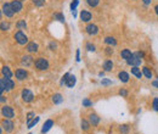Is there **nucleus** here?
Segmentation results:
<instances>
[{
  "label": "nucleus",
  "mask_w": 158,
  "mask_h": 134,
  "mask_svg": "<svg viewBox=\"0 0 158 134\" xmlns=\"http://www.w3.org/2000/svg\"><path fill=\"white\" fill-rule=\"evenodd\" d=\"M154 12H156V15L158 16V4H157V5L154 6Z\"/></svg>",
  "instance_id": "09e8293b"
},
{
  "label": "nucleus",
  "mask_w": 158,
  "mask_h": 134,
  "mask_svg": "<svg viewBox=\"0 0 158 134\" xmlns=\"http://www.w3.org/2000/svg\"><path fill=\"white\" fill-rule=\"evenodd\" d=\"M131 75H133V76H135L136 78H141V77L143 76V73L141 72V70L139 69L137 66H134V67H131Z\"/></svg>",
  "instance_id": "aec40b11"
},
{
  "label": "nucleus",
  "mask_w": 158,
  "mask_h": 134,
  "mask_svg": "<svg viewBox=\"0 0 158 134\" xmlns=\"http://www.w3.org/2000/svg\"><path fill=\"white\" fill-rule=\"evenodd\" d=\"M118 78H119V81L120 82H123V83H127V82H129V73L128 72H125V71H120L119 73H118Z\"/></svg>",
  "instance_id": "a211bd4d"
},
{
  "label": "nucleus",
  "mask_w": 158,
  "mask_h": 134,
  "mask_svg": "<svg viewBox=\"0 0 158 134\" xmlns=\"http://www.w3.org/2000/svg\"><path fill=\"white\" fill-rule=\"evenodd\" d=\"M90 122H89V119H82V129L83 130H89V128H90Z\"/></svg>",
  "instance_id": "bb28decb"
},
{
  "label": "nucleus",
  "mask_w": 158,
  "mask_h": 134,
  "mask_svg": "<svg viewBox=\"0 0 158 134\" xmlns=\"http://www.w3.org/2000/svg\"><path fill=\"white\" fill-rule=\"evenodd\" d=\"M105 43L107 45H110V46H116L117 45V40H116L114 37H106L105 38Z\"/></svg>",
  "instance_id": "5701e85b"
},
{
  "label": "nucleus",
  "mask_w": 158,
  "mask_h": 134,
  "mask_svg": "<svg viewBox=\"0 0 158 134\" xmlns=\"http://www.w3.org/2000/svg\"><path fill=\"white\" fill-rule=\"evenodd\" d=\"M14 38H15L16 43L20 44V45H27V44H28V37H27V35L25 34V32H22V31H17V32L15 33Z\"/></svg>",
  "instance_id": "f03ea898"
},
{
  "label": "nucleus",
  "mask_w": 158,
  "mask_h": 134,
  "mask_svg": "<svg viewBox=\"0 0 158 134\" xmlns=\"http://www.w3.org/2000/svg\"><path fill=\"white\" fill-rule=\"evenodd\" d=\"M141 2H142V4H143L145 6H148V5H151L152 0H141Z\"/></svg>",
  "instance_id": "c03bdc74"
},
{
  "label": "nucleus",
  "mask_w": 158,
  "mask_h": 134,
  "mask_svg": "<svg viewBox=\"0 0 158 134\" xmlns=\"http://www.w3.org/2000/svg\"><path fill=\"white\" fill-rule=\"evenodd\" d=\"M142 73H143V76H145L146 78H148V79H151V78L153 77V73H152V71L148 69L147 66L142 67Z\"/></svg>",
  "instance_id": "4be33fe9"
},
{
  "label": "nucleus",
  "mask_w": 158,
  "mask_h": 134,
  "mask_svg": "<svg viewBox=\"0 0 158 134\" xmlns=\"http://www.w3.org/2000/svg\"><path fill=\"white\" fill-rule=\"evenodd\" d=\"M63 101V98H62V95L61 94H54V96H52V102L54 104H56V105H58V104H61Z\"/></svg>",
  "instance_id": "393cba45"
},
{
  "label": "nucleus",
  "mask_w": 158,
  "mask_h": 134,
  "mask_svg": "<svg viewBox=\"0 0 158 134\" xmlns=\"http://www.w3.org/2000/svg\"><path fill=\"white\" fill-rule=\"evenodd\" d=\"M75 82H77L75 77H74V76H69L68 79H67V82H66V85H67L68 88H73V87L75 85Z\"/></svg>",
  "instance_id": "b1692460"
},
{
  "label": "nucleus",
  "mask_w": 158,
  "mask_h": 134,
  "mask_svg": "<svg viewBox=\"0 0 158 134\" xmlns=\"http://www.w3.org/2000/svg\"><path fill=\"white\" fill-rule=\"evenodd\" d=\"M38 44L34 43V42H29L27 45H26V50L28 52H38Z\"/></svg>",
  "instance_id": "2eb2a0df"
},
{
  "label": "nucleus",
  "mask_w": 158,
  "mask_h": 134,
  "mask_svg": "<svg viewBox=\"0 0 158 134\" xmlns=\"http://www.w3.org/2000/svg\"><path fill=\"white\" fill-rule=\"evenodd\" d=\"M2 127L5 129V132L11 133V132L14 130V128H15V124H14V122H12L11 118H5V119H3V122H2Z\"/></svg>",
  "instance_id": "0eeeda50"
},
{
  "label": "nucleus",
  "mask_w": 158,
  "mask_h": 134,
  "mask_svg": "<svg viewBox=\"0 0 158 134\" xmlns=\"http://www.w3.org/2000/svg\"><path fill=\"white\" fill-rule=\"evenodd\" d=\"M102 67H104V70H105L106 72H111V71L113 70V62H112V60H108V59H107V60L104 62Z\"/></svg>",
  "instance_id": "f3484780"
},
{
  "label": "nucleus",
  "mask_w": 158,
  "mask_h": 134,
  "mask_svg": "<svg viewBox=\"0 0 158 134\" xmlns=\"http://www.w3.org/2000/svg\"><path fill=\"white\" fill-rule=\"evenodd\" d=\"M34 66L38 71H46L49 69V61L45 57H38L34 61Z\"/></svg>",
  "instance_id": "f257e3e1"
},
{
  "label": "nucleus",
  "mask_w": 158,
  "mask_h": 134,
  "mask_svg": "<svg viewBox=\"0 0 158 134\" xmlns=\"http://www.w3.org/2000/svg\"><path fill=\"white\" fill-rule=\"evenodd\" d=\"M2 73H3V77H6V78H11V77L14 76V73H12V71L10 70L9 66H3Z\"/></svg>",
  "instance_id": "dca6fc26"
},
{
  "label": "nucleus",
  "mask_w": 158,
  "mask_h": 134,
  "mask_svg": "<svg viewBox=\"0 0 158 134\" xmlns=\"http://www.w3.org/2000/svg\"><path fill=\"white\" fill-rule=\"evenodd\" d=\"M152 107L154 111H158V98H154L152 101Z\"/></svg>",
  "instance_id": "c9c22d12"
},
{
  "label": "nucleus",
  "mask_w": 158,
  "mask_h": 134,
  "mask_svg": "<svg viewBox=\"0 0 158 134\" xmlns=\"http://www.w3.org/2000/svg\"><path fill=\"white\" fill-rule=\"evenodd\" d=\"M20 2H22V3H23V2H25V0H20Z\"/></svg>",
  "instance_id": "3c124183"
},
{
  "label": "nucleus",
  "mask_w": 158,
  "mask_h": 134,
  "mask_svg": "<svg viewBox=\"0 0 158 134\" xmlns=\"http://www.w3.org/2000/svg\"><path fill=\"white\" fill-rule=\"evenodd\" d=\"M51 127H54V121H52V119H48V121L44 123L43 128H41V133H46V132H49V130L51 129Z\"/></svg>",
  "instance_id": "6ab92c4d"
},
{
  "label": "nucleus",
  "mask_w": 158,
  "mask_h": 134,
  "mask_svg": "<svg viewBox=\"0 0 158 134\" xmlns=\"http://www.w3.org/2000/svg\"><path fill=\"white\" fill-rule=\"evenodd\" d=\"M32 119H34V112H28L27 113V123H29Z\"/></svg>",
  "instance_id": "4c0bfd02"
},
{
  "label": "nucleus",
  "mask_w": 158,
  "mask_h": 134,
  "mask_svg": "<svg viewBox=\"0 0 158 134\" xmlns=\"http://www.w3.org/2000/svg\"><path fill=\"white\" fill-rule=\"evenodd\" d=\"M2 14L5 15L6 17H9V18H11V17L15 15V11H14V9H12V6H11V3H4V4H3Z\"/></svg>",
  "instance_id": "7ed1b4c3"
},
{
  "label": "nucleus",
  "mask_w": 158,
  "mask_h": 134,
  "mask_svg": "<svg viewBox=\"0 0 158 134\" xmlns=\"http://www.w3.org/2000/svg\"><path fill=\"white\" fill-rule=\"evenodd\" d=\"M85 2L90 8H96L99 5V3H100V0H85Z\"/></svg>",
  "instance_id": "c85d7f7f"
},
{
  "label": "nucleus",
  "mask_w": 158,
  "mask_h": 134,
  "mask_svg": "<svg viewBox=\"0 0 158 134\" xmlns=\"http://www.w3.org/2000/svg\"><path fill=\"white\" fill-rule=\"evenodd\" d=\"M0 27H2V31H9L10 27H11V25H10L9 22H6V21H2V25H0Z\"/></svg>",
  "instance_id": "c756f323"
},
{
  "label": "nucleus",
  "mask_w": 158,
  "mask_h": 134,
  "mask_svg": "<svg viewBox=\"0 0 158 134\" xmlns=\"http://www.w3.org/2000/svg\"><path fill=\"white\" fill-rule=\"evenodd\" d=\"M136 55H137L139 57H141V59H143V56H145V54H143L142 51H136Z\"/></svg>",
  "instance_id": "a18cd8bd"
},
{
  "label": "nucleus",
  "mask_w": 158,
  "mask_h": 134,
  "mask_svg": "<svg viewBox=\"0 0 158 134\" xmlns=\"http://www.w3.org/2000/svg\"><path fill=\"white\" fill-rule=\"evenodd\" d=\"M141 61H142V59L141 57H139L137 55H136V52H133V55L130 56V59H128L127 60V63H128V66H130V67H134V66H140L141 65Z\"/></svg>",
  "instance_id": "20e7f679"
},
{
  "label": "nucleus",
  "mask_w": 158,
  "mask_h": 134,
  "mask_svg": "<svg viewBox=\"0 0 158 134\" xmlns=\"http://www.w3.org/2000/svg\"><path fill=\"white\" fill-rule=\"evenodd\" d=\"M89 122H90V124H91L93 127H96V126H99V123H100V117H99L96 113L91 112V113H89Z\"/></svg>",
  "instance_id": "4468645a"
},
{
  "label": "nucleus",
  "mask_w": 158,
  "mask_h": 134,
  "mask_svg": "<svg viewBox=\"0 0 158 134\" xmlns=\"http://www.w3.org/2000/svg\"><path fill=\"white\" fill-rule=\"evenodd\" d=\"M85 49H87L88 51H95L96 46H95L94 44H91V43H87V45H85Z\"/></svg>",
  "instance_id": "473e14b6"
},
{
  "label": "nucleus",
  "mask_w": 158,
  "mask_h": 134,
  "mask_svg": "<svg viewBox=\"0 0 158 134\" xmlns=\"http://www.w3.org/2000/svg\"><path fill=\"white\" fill-rule=\"evenodd\" d=\"M133 55V52L129 50V49H123L122 51H120V57L123 59V60H128V59H130V56Z\"/></svg>",
  "instance_id": "412c9836"
},
{
  "label": "nucleus",
  "mask_w": 158,
  "mask_h": 134,
  "mask_svg": "<svg viewBox=\"0 0 158 134\" xmlns=\"http://www.w3.org/2000/svg\"><path fill=\"white\" fill-rule=\"evenodd\" d=\"M119 95H122L123 98H127V96H128V92H127L125 89H120V90H119Z\"/></svg>",
  "instance_id": "a19ab883"
},
{
  "label": "nucleus",
  "mask_w": 158,
  "mask_h": 134,
  "mask_svg": "<svg viewBox=\"0 0 158 134\" xmlns=\"http://www.w3.org/2000/svg\"><path fill=\"white\" fill-rule=\"evenodd\" d=\"M56 48H57V43H55V42H50V44H49V49H50V50H56Z\"/></svg>",
  "instance_id": "58836bf2"
},
{
  "label": "nucleus",
  "mask_w": 158,
  "mask_h": 134,
  "mask_svg": "<svg viewBox=\"0 0 158 134\" xmlns=\"http://www.w3.org/2000/svg\"><path fill=\"white\" fill-rule=\"evenodd\" d=\"M101 84H102V85H110V84H112V82H111L110 79H102V81H101Z\"/></svg>",
  "instance_id": "37998d69"
},
{
  "label": "nucleus",
  "mask_w": 158,
  "mask_h": 134,
  "mask_svg": "<svg viewBox=\"0 0 158 134\" xmlns=\"http://www.w3.org/2000/svg\"><path fill=\"white\" fill-rule=\"evenodd\" d=\"M26 27H27V23H26L25 20H20V21H17V23H16V28H17L18 31L26 29Z\"/></svg>",
  "instance_id": "a878e982"
},
{
  "label": "nucleus",
  "mask_w": 158,
  "mask_h": 134,
  "mask_svg": "<svg viewBox=\"0 0 158 134\" xmlns=\"http://www.w3.org/2000/svg\"><path fill=\"white\" fill-rule=\"evenodd\" d=\"M119 132L122 134H128L129 133V126L128 124H122L119 126Z\"/></svg>",
  "instance_id": "cd10ccee"
},
{
  "label": "nucleus",
  "mask_w": 158,
  "mask_h": 134,
  "mask_svg": "<svg viewBox=\"0 0 158 134\" xmlns=\"http://www.w3.org/2000/svg\"><path fill=\"white\" fill-rule=\"evenodd\" d=\"M21 96H22V100H23L25 102H32L33 99H34V94H33L29 89H23Z\"/></svg>",
  "instance_id": "6e6552de"
},
{
  "label": "nucleus",
  "mask_w": 158,
  "mask_h": 134,
  "mask_svg": "<svg viewBox=\"0 0 158 134\" xmlns=\"http://www.w3.org/2000/svg\"><path fill=\"white\" fill-rule=\"evenodd\" d=\"M11 6L15 11V14L17 12H21L22 9H23V5H22V2H20V0H12L11 2Z\"/></svg>",
  "instance_id": "f8f14e48"
},
{
  "label": "nucleus",
  "mask_w": 158,
  "mask_h": 134,
  "mask_svg": "<svg viewBox=\"0 0 158 134\" xmlns=\"http://www.w3.org/2000/svg\"><path fill=\"white\" fill-rule=\"evenodd\" d=\"M85 32H87V34H89V35H96V34L99 33V27H97L96 25H94V23H89V25L85 27Z\"/></svg>",
  "instance_id": "9d476101"
},
{
  "label": "nucleus",
  "mask_w": 158,
  "mask_h": 134,
  "mask_svg": "<svg viewBox=\"0 0 158 134\" xmlns=\"http://www.w3.org/2000/svg\"><path fill=\"white\" fill-rule=\"evenodd\" d=\"M77 61H79V50H77Z\"/></svg>",
  "instance_id": "8fccbe9b"
},
{
  "label": "nucleus",
  "mask_w": 158,
  "mask_h": 134,
  "mask_svg": "<svg viewBox=\"0 0 158 134\" xmlns=\"http://www.w3.org/2000/svg\"><path fill=\"white\" fill-rule=\"evenodd\" d=\"M152 85L158 89V81H153V82H152Z\"/></svg>",
  "instance_id": "de8ad7c7"
},
{
  "label": "nucleus",
  "mask_w": 158,
  "mask_h": 134,
  "mask_svg": "<svg viewBox=\"0 0 158 134\" xmlns=\"http://www.w3.org/2000/svg\"><path fill=\"white\" fill-rule=\"evenodd\" d=\"M91 18H93L91 12H89L88 10H82V11H81V20H82L83 22H90Z\"/></svg>",
  "instance_id": "ddd939ff"
},
{
  "label": "nucleus",
  "mask_w": 158,
  "mask_h": 134,
  "mask_svg": "<svg viewBox=\"0 0 158 134\" xmlns=\"http://www.w3.org/2000/svg\"><path fill=\"white\" fill-rule=\"evenodd\" d=\"M0 101H2V104H4V102H6V98H5L4 95H2V96H0Z\"/></svg>",
  "instance_id": "49530a36"
},
{
  "label": "nucleus",
  "mask_w": 158,
  "mask_h": 134,
  "mask_svg": "<svg viewBox=\"0 0 158 134\" xmlns=\"http://www.w3.org/2000/svg\"><path fill=\"white\" fill-rule=\"evenodd\" d=\"M69 76H71V75H69V73L67 72V73H66V75H64V76L62 77V79H61V82H60V84H61V85H63V84H66V82H67V79H68V77H69Z\"/></svg>",
  "instance_id": "e433bc0d"
},
{
  "label": "nucleus",
  "mask_w": 158,
  "mask_h": 134,
  "mask_svg": "<svg viewBox=\"0 0 158 134\" xmlns=\"http://www.w3.org/2000/svg\"><path fill=\"white\" fill-rule=\"evenodd\" d=\"M43 2H45V0H43Z\"/></svg>",
  "instance_id": "864d4df0"
},
{
  "label": "nucleus",
  "mask_w": 158,
  "mask_h": 134,
  "mask_svg": "<svg viewBox=\"0 0 158 134\" xmlns=\"http://www.w3.org/2000/svg\"><path fill=\"white\" fill-rule=\"evenodd\" d=\"M32 2H33V4H34L37 8H41V6L44 5V3H45V2H43V0H32Z\"/></svg>",
  "instance_id": "f704fd0d"
},
{
  "label": "nucleus",
  "mask_w": 158,
  "mask_h": 134,
  "mask_svg": "<svg viewBox=\"0 0 158 134\" xmlns=\"http://www.w3.org/2000/svg\"><path fill=\"white\" fill-rule=\"evenodd\" d=\"M15 77L18 79V81H25L28 78V72L25 70V69H17L15 71Z\"/></svg>",
  "instance_id": "1a4fd4ad"
},
{
  "label": "nucleus",
  "mask_w": 158,
  "mask_h": 134,
  "mask_svg": "<svg viewBox=\"0 0 158 134\" xmlns=\"http://www.w3.org/2000/svg\"><path fill=\"white\" fill-rule=\"evenodd\" d=\"M157 81H158V77H157Z\"/></svg>",
  "instance_id": "603ef678"
},
{
  "label": "nucleus",
  "mask_w": 158,
  "mask_h": 134,
  "mask_svg": "<svg viewBox=\"0 0 158 134\" xmlns=\"http://www.w3.org/2000/svg\"><path fill=\"white\" fill-rule=\"evenodd\" d=\"M38 121H39V117H35L34 119H32L29 123H27V126H28V128H32V127H34L37 123H38Z\"/></svg>",
  "instance_id": "72a5a7b5"
},
{
  "label": "nucleus",
  "mask_w": 158,
  "mask_h": 134,
  "mask_svg": "<svg viewBox=\"0 0 158 134\" xmlns=\"http://www.w3.org/2000/svg\"><path fill=\"white\" fill-rule=\"evenodd\" d=\"M0 85H4L5 90H12L15 88V82L11 78L3 77L2 79H0Z\"/></svg>",
  "instance_id": "39448f33"
},
{
  "label": "nucleus",
  "mask_w": 158,
  "mask_h": 134,
  "mask_svg": "<svg viewBox=\"0 0 158 134\" xmlns=\"http://www.w3.org/2000/svg\"><path fill=\"white\" fill-rule=\"evenodd\" d=\"M91 105H93V102H91V101H89L88 99L83 100V106H85V107H89V106H91Z\"/></svg>",
  "instance_id": "ea45409f"
},
{
  "label": "nucleus",
  "mask_w": 158,
  "mask_h": 134,
  "mask_svg": "<svg viewBox=\"0 0 158 134\" xmlns=\"http://www.w3.org/2000/svg\"><path fill=\"white\" fill-rule=\"evenodd\" d=\"M113 52H114V50H113V49H112V46H110V45L105 49V54H106L107 56H112V55H113Z\"/></svg>",
  "instance_id": "2f4dec72"
},
{
  "label": "nucleus",
  "mask_w": 158,
  "mask_h": 134,
  "mask_svg": "<svg viewBox=\"0 0 158 134\" xmlns=\"http://www.w3.org/2000/svg\"><path fill=\"white\" fill-rule=\"evenodd\" d=\"M33 63H34V60H33L32 56L25 55V56L21 57V65H22V66H25V67H31Z\"/></svg>",
  "instance_id": "9b49d317"
},
{
  "label": "nucleus",
  "mask_w": 158,
  "mask_h": 134,
  "mask_svg": "<svg viewBox=\"0 0 158 134\" xmlns=\"http://www.w3.org/2000/svg\"><path fill=\"white\" fill-rule=\"evenodd\" d=\"M54 17H55L57 21H60V22H64V16H63L62 14L56 12V14H54Z\"/></svg>",
  "instance_id": "7c9ffc66"
},
{
  "label": "nucleus",
  "mask_w": 158,
  "mask_h": 134,
  "mask_svg": "<svg viewBox=\"0 0 158 134\" xmlns=\"http://www.w3.org/2000/svg\"><path fill=\"white\" fill-rule=\"evenodd\" d=\"M134 2H135V0H134Z\"/></svg>",
  "instance_id": "5fc2aeb1"
},
{
  "label": "nucleus",
  "mask_w": 158,
  "mask_h": 134,
  "mask_svg": "<svg viewBox=\"0 0 158 134\" xmlns=\"http://www.w3.org/2000/svg\"><path fill=\"white\" fill-rule=\"evenodd\" d=\"M77 5H78V0H74V2L71 4V10H72V11H74V10H75V8H77Z\"/></svg>",
  "instance_id": "79ce46f5"
},
{
  "label": "nucleus",
  "mask_w": 158,
  "mask_h": 134,
  "mask_svg": "<svg viewBox=\"0 0 158 134\" xmlns=\"http://www.w3.org/2000/svg\"><path fill=\"white\" fill-rule=\"evenodd\" d=\"M2 115L5 117V118H14L15 117V111L11 106H8V105H4L2 107Z\"/></svg>",
  "instance_id": "423d86ee"
}]
</instances>
